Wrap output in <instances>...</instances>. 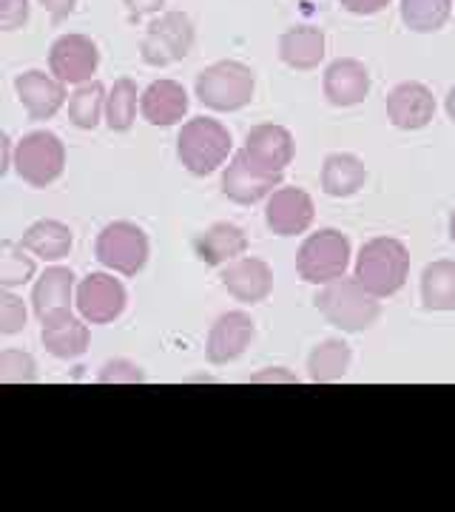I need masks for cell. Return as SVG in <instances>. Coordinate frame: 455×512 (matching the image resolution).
I'll use <instances>...</instances> for the list:
<instances>
[{
    "label": "cell",
    "mask_w": 455,
    "mask_h": 512,
    "mask_svg": "<svg viewBox=\"0 0 455 512\" xmlns=\"http://www.w3.org/2000/svg\"><path fill=\"white\" fill-rule=\"evenodd\" d=\"M316 311L328 319L333 328L345 333H362L373 328L382 316V299L364 288L356 276H342L322 285L316 296Z\"/></svg>",
    "instance_id": "cell-1"
},
{
    "label": "cell",
    "mask_w": 455,
    "mask_h": 512,
    "mask_svg": "<svg viewBox=\"0 0 455 512\" xmlns=\"http://www.w3.org/2000/svg\"><path fill=\"white\" fill-rule=\"evenodd\" d=\"M177 157L194 177H208L234 157L231 131L217 117H191L180 128Z\"/></svg>",
    "instance_id": "cell-2"
},
{
    "label": "cell",
    "mask_w": 455,
    "mask_h": 512,
    "mask_svg": "<svg viewBox=\"0 0 455 512\" xmlns=\"http://www.w3.org/2000/svg\"><path fill=\"white\" fill-rule=\"evenodd\" d=\"M407 274H410V251L404 248V242H399V239H370V242H364V248L356 256L353 276L379 299L396 296L404 288Z\"/></svg>",
    "instance_id": "cell-3"
},
{
    "label": "cell",
    "mask_w": 455,
    "mask_h": 512,
    "mask_svg": "<svg viewBox=\"0 0 455 512\" xmlns=\"http://www.w3.org/2000/svg\"><path fill=\"white\" fill-rule=\"evenodd\" d=\"M256 92V74L239 60H219L197 74L194 94L205 109L228 114L251 106Z\"/></svg>",
    "instance_id": "cell-4"
},
{
    "label": "cell",
    "mask_w": 455,
    "mask_h": 512,
    "mask_svg": "<svg viewBox=\"0 0 455 512\" xmlns=\"http://www.w3.org/2000/svg\"><path fill=\"white\" fill-rule=\"evenodd\" d=\"M350 239L336 228L313 231L299 254H296V274L308 285H328L333 279H342L350 265Z\"/></svg>",
    "instance_id": "cell-5"
},
{
    "label": "cell",
    "mask_w": 455,
    "mask_h": 512,
    "mask_svg": "<svg viewBox=\"0 0 455 512\" xmlns=\"http://www.w3.org/2000/svg\"><path fill=\"white\" fill-rule=\"evenodd\" d=\"M148 245L146 231L137 222L117 220L109 222L94 242V256L103 268H109L114 274L137 276L148 262Z\"/></svg>",
    "instance_id": "cell-6"
},
{
    "label": "cell",
    "mask_w": 455,
    "mask_h": 512,
    "mask_svg": "<svg viewBox=\"0 0 455 512\" xmlns=\"http://www.w3.org/2000/svg\"><path fill=\"white\" fill-rule=\"evenodd\" d=\"M18 177L32 188H49L66 171V146L55 131H32L15 146Z\"/></svg>",
    "instance_id": "cell-7"
},
{
    "label": "cell",
    "mask_w": 455,
    "mask_h": 512,
    "mask_svg": "<svg viewBox=\"0 0 455 512\" xmlns=\"http://www.w3.org/2000/svg\"><path fill=\"white\" fill-rule=\"evenodd\" d=\"M194 23L185 12H163L146 26L140 43V57L148 66H171L191 55L194 49Z\"/></svg>",
    "instance_id": "cell-8"
},
{
    "label": "cell",
    "mask_w": 455,
    "mask_h": 512,
    "mask_svg": "<svg viewBox=\"0 0 455 512\" xmlns=\"http://www.w3.org/2000/svg\"><path fill=\"white\" fill-rule=\"evenodd\" d=\"M100 66V49L86 35H60L49 49V72L66 86H83L94 80Z\"/></svg>",
    "instance_id": "cell-9"
},
{
    "label": "cell",
    "mask_w": 455,
    "mask_h": 512,
    "mask_svg": "<svg viewBox=\"0 0 455 512\" xmlns=\"http://www.w3.org/2000/svg\"><path fill=\"white\" fill-rule=\"evenodd\" d=\"M74 305L89 325H111L126 311V288L117 276L89 274L77 285Z\"/></svg>",
    "instance_id": "cell-10"
},
{
    "label": "cell",
    "mask_w": 455,
    "mask_h": 512,
    "mask_svg": "<svg viewBox=\"0 0 455 512\" xmlns=\"http://www.w3.org/2000/svg\"><path fill=\"white\" fill-rule=\"evenodd\" d=\"M279 183H282V174L262 171L259 165L248 160V154L242 148L228 160V168L222 171V194L237 205H256V202L268 200Z\"/></svg>",
    "instance_id": "cell-11"
},
{
    "label": "cell",
    "mask_w": 455,
    "mask_h": 512,
    "mask_svg": "<svg viewBox=\"0 0 455 512\" xmlns=\"http://www.w3.org/2000/svg\"><path fill=\"white\" fill-rule=\"evenodd\" d=\"M40 342L46 353H52L55 359H63V362L80 359L91 342L89 322L83 316H74L72 308L49 313L40 319Z\"/></svg>",
    "instance_id": "cell-12"
},
{
    "label": "cell",
    "mask_w": 455,
    "mask_h": 512,
    "mask_svg": "<svg viewBox=\"0 0 455 512\" xmlns=\"http://www.w3.org/2000/svg\"><path fill=\"white\" fill-rule=\"evenodd\" d=\"M316 217L313 197L305 188H276L265 205V222L276 237H299L305 234Z\"/></svg>",
    "instance_id": "cell-13"
},
{
    "label": "cell",
    "mask_w": 455,
    "mask_h": 512,
    "mask_svg": "<svg viewBox=\"0 0 455 512\" xmlns=\"http://www.w3.org/2000/svg\"><path fill=\"white\" fill-rule=\"evenodd\" d=\"M254 319L245 311H228L219 316L217 322L208 330V342H205V359L211 365H228L237 362L245 350L254 342Z\"/></svg>",
    "instance_id": "cell-14"
},
{
    "label": "cell",
    "mask_w": 455,
    "mask_h": 512,
    "mask_svg": "<svg viewBox=\"0 0 455 512\" xmlns=\"http://www.w3.org/2000/svg\"><path fill=\"white\" fill-rule=\"evenodd\" d=\"M436 117V97L419 80H404L387 94V120L401 131L427 128Z\"/></svg>",
    "instance_id": "cell-15"
},
{
    "label": "cell",
    "mask_w": 455,
    "mask_h": 512,
    "mask_svg": "<svg viewBox=\"0 0 455 512\" xmlns=\"http://www.w3.org/2000/svg\"><path fill=\"white\" fill-rule=\"evenodd\" d=\"M242 151L248 154V160L259 165L262 171L271 174H285V168L293 163V134L285 126L276 123H259L248 131Z\"/></svg>",
    "instance_id": "cell-16"
},
{
    "label": "cell",
    "mask_w": 455,
    "mask_h": 512,
    "mask_svg": "<svg viewBox=\"0 0 455 512\" xmlns=\"http://www.w3.org/2000/svg\"><path fill=\"white\" fill-rule=\"evenodd\" d=\"M322 89H325L330 106L353 109V106L364 103L367 94H370V72L356 57H339L325 69Z\"/></svg>",
    "instance_id": "cell-17"
},
{
    "label": "cell",
    "mask_w": 455,
    "mask_h": 512,
    "mask_svg": "<svg viewBox=\"0 0 455 512\" xmlns=\"http://www.w3.org/2000/svg\"><path fill=\"white\" fill-rule=\"evenodd\" d=\"M222 285L242 305H259L273 291L271 265L259 256H239L222 268Z\"/></svg>",
    "instance_id": "cell-18"
},
{
    "label": "cell",
    "mask_w": 455,
    "mask_h": 512,
    "mask_svg": "<svg viewBox=\"0 0 455 512\" xmlns=\"http://www.w3.org/2000/svg\"><path fill=\"white\" fill-rule=\"evenodd\" d=\"M15 92L32 120H52L66 103V83L52 72L29 69L15 77Z\"/></svg>",
    "instance_id": "cell-19"
},
{
    "label": "cell",
    "mask_w": 455,
    "mask_h": 512,
    "mask_svg": "<svg viewBox=\"0 0 455 512\" xmlns=\"http://www.w3.org/2000/svg\"><path fill=\"white\" fill-rule=\"evenodd\" d=\"M140 114L151 126L171 128L182 123V117L188 114V92L185 86L171 80V77H160L154 83H148L146 92L140 94Z\"/></svg>",
    "instance_id": "cell-20"
},
{
    "label": "cell",
    "mask_w": 455,
    "mask_h": 512,
    "mask_svg": "<svg viewBox=\"0 0 455 512\" xmlns=\"http://www.w3.org/2000/svg\"><path fill=\"white\" fill-rule=\"evenodd\" d=\"M194 251L197 259L211 265V268H225L234 259L245 256L248 251V237L245 231L234 222H214L211 228H205L200 237L194 239Z\"/></svg>",
    "instance_id": "cell-21"
},
{
    "label": "cell",
    "mask_w": 455,
    "mask_h": 512,
    "mask_svg": "<svg viewBox=\"0 0 455 512\" xmlns=\"http://www.w3.org/2000/svg\"><path fill=\"white\" fill-rule=\"evenodd\" d=\"M328 52V37L319 26H293L279 37V60L296 72H310L322 66Z\"/></svg>",
    "instance_id": "cell-22"
},
{
    "label": "cell",
    "mask_w": 455,
    "mask_h": 512,
    "mask_svg": "<svg viewBox=\"0 0 455 512\" xmlns=\"http://www.w3.org/2000/svg\"><path fill=\"white\" fill-rule=\"evenodd\" d=\"M319 183H322V191L328 197L345 200V197H353V194L362 191L364 183H367V168H364V163L356 154L333 151V154L325 157V163H322Z\"/></svg>",
    "instance_id": "cell-23"
},
{
    "label": "cell",
    "mask_w": 455,
    "mask_h": 512,
    "mask_svg": "<svg viewBox=\"0 0 455 512\" xmlns=\"http://www.w3.org/2000/svg\"><path fill=\"white\" fill-rule=\"evenodd\" d=\"M20 245L43 262H60L72 254V228L60 220H37L23 231Z\"/></svg>",
    "instance_id": "cell-24"
},
{
    "label": "cell",
    "mask_w": 455,
    "mask_h": 512,
    "mask_svg": "<svg viewBox=\"0 0 455 512\" xmlns=\"http://www.w3.org/2000/svg\"><path fill=\"white\" fill-rule=\"evenodd\" d=\"M74 296H77V285H74L72 268H46V274L37 276L35 288H32V308H35L37 319L49 316V313L72 308Z\"/></svg>",
    "instance_id": "cell-25"
},
{
    "label": "cell",
    "mask_w": 455,
    "mask_h": 512,
    "mask_svg": "<svg viewBox=\"0 0 455 512\" xmlns=\"http://www.w3.org/2000/svg\"><path fill=\"white\" fill-rule=\"evenodd\" d=\"M421 302L427 311H455V262L438 259L430 262L421 274Z\"/></svg>",
    "instance_id": "cell-26"
},
{
    "label": "cell",
    "mask_w": 455,
    "mask_h": 512,
    "mask_svg": "<svg viewBox=\"0 0 455 512\" xmlns=\"http://www.w3.org/2000/svg\"><path fill=\"white\" fill-rule=\"evenodd\" d=\"M353 359V350L342 339H325L322 345L310 350L308 379L313 384H330L345 379L347 367Z\"/></svg>",
    "instance_id": "cell-27"
},
{
    "label": "cell",
    "mask_w": 455,
    "mask_h": 512,
    "mask_svg": "<svg viewBox=\"0 0 455 512\" xmlns=\"http://www.w3.org/2000/svg\"><path fill=\"white\" fill-rule=\"evenodd\" d=\"M453 18V0H401V20L410 32L433 35Z\"/></svg>",
    "instance_id": "cell-28"
},
{
    "label": "cell",
    "mask_w": 455,
    "mask_h": 512,
    "mask_svg": "<svg viewBox=\"0 0 455 512\" xmlns=\"http://www.w3.org/2000/svg\"><path fill=\"white\" fill-rule=\"evenodd\" d=\"M106 97H109V89L100 80H89V83L77 86L69 97L72 126L83 128V131L97 128V123L106 117Z\"/></svg>",
    "instance_id": "cell-29"
},
{
    "label": "cell",
    "mask_w": 455,
    "mask_h": 512,
    "mask_svg": "<svg viewBox=\"0 0 455 512\" xmlns=\"http://www.w3.org/2000/svg\"><path fill=\"white\" fill-rule=\"evenodd\" d=\"M140 89L131 77H120L114 80L106 97V126L111 131H131L134 120H137V103H140Z\"/></svg>",
    "instance_id": "cell-30"
},
{
    "label": "cell",
    "mask_w": 455,
    "mask_h": 512,
    "mask_svg": "<svg viewBox=\"0 0 455 512\" xmlns=\"http://www.w3.org/2000/svg\"><path fill=\"white\" fill-rule=\"evenodd\" d=\"M37 256H32L20 242H0V288H20L37 274Z\"/></svg>",
    "instance_id": "cell-31"
},
{
    "label": "cell",
    "mask_w": 455,
    "mask_h": 512,
    "mask_svg": "<svg viewBox=\"0 0 455 512\" xmlns=\"http://www.w3.org/2000/svg\"><path fill=\"white\" fill-rule=\"evenodd\" d=\"M0 382L3 384H32L37 382L35 359L23 350H0Z\"/></svg>",
    "instance_id": "cell-32"
},
{
    "label": "cell",
    "mask_w": 455,
    "mask_h": 512,
    "mask_svg": "<svg viewBox=\"0 0 455 512\" xmlns=\"http://www.w3.org/2000/svg\"><path fill=\"white\" fill-rule=\"evenodd\" d=\"M26 322H29V311H26L23 299L15 296L12 288H3L0 291V333L15 336V333L26 328Z\"/></svg>",
    "instance_id": "cell-33"
},
{
    "label": "cell",
    "mask_w": 455,
    "mask_h": 512,
    "mask_svg": "<svg viewBox=\"0 0 455 512\" xmlns=\"http://www.w3.org/2000/svg\"><path fill=\"white\" fill-rule=\"evenodd\" d=\"M97 382L100 384H140L146 382V373L143 367H137L128 359H111L103 365V370L97 373Z\"/></svg>",
    "instance_id": "cell-34"
},
{
    "label": "cell",
    "mask_w": 455,
    "mask_h": 512,
    "mask_svg": "<svg viewBox=\"0 0 455 512\" xmlns=\"http://www.w3.org/2000/svg\"><path fill=\"white\" fill-rule=\"evenodd\" d=\"M29 23V0H0V29L18 32Z\"/></svg>",
    "instance_id": "cell-35"
},
{
    "label": "cell",
    "mask_w": 455,
    "mask_h": 512,
    "mask_svg": "<svg viewBox=\"0 0 455 512\" xmlns=\"http://www.w3.org/2000/svg\"><path fill=\"white\" fill-rule=\"evenodd\" d=\"M128 9V20L131 23H143V18H157L163 15L165 0H123Z\"/></svg>",
    "instance_id": "cell-36"
},
{
    "label": "cell",
    "mask_w": 455,
    "mask_h": 512,
    "mask_svg": "<svg viewBox=\"0 0 455 512\" xmlns=\"http://www.w3.org/2000/svg\"><path fill=\"white\" fill-rule=\"evenodd\" d=\"M339 3L350 15H379L390 6V0H339Z\"/></svg>",
    "instance_id": "cell-37"
},
{
    "label": "cell",
    "mask_w": 455,
    "mask_h": 512,
    "mask_svg": "<svg viewBox=\"0 0 455 512\" xmlns=\"http://www.w3.org/2000/svg\"><path fill=\"white\" fill-rule=\"evenodd\" d=\"M251 382L254 384H265V382H282V384H296L299 382V376L291 373V370H285V367H268V370H259L251 376Z\"/></svg>",
    "instance_id": "cell-38"
},
{
    "label": "cell",
    "mask_w": 455,
    "mask_h": 512,
    "mask_svg": "<svg viewBox=\"0 0 455 512\" xmlns=\"http://www.w3.org/2000/svg\"><path fill=\"white\" fill-rule=\"evenodd\" d=\"M46 12H49V18L52 23H60V20H66L72 15L74 9H77V0H37Z\"/></svg>",
    "instance_id": "cell-39"
},
{
    "label": "cell",
    "mask_w": 455,
    "mask_h": 512,
    "mask_svg": "<svg viewBox=\"0 0 455 512\" xmlns=\"http://www.w3.org/2000/svg\"><path fill=\"white\" fill-rule=\"evenodd\" d=\"M15 163V151H12V137L0 134V177L9 174V165Z\"/></svg>",
    "instance_id": "cell-40"
},
{
    "label": "cell",
    "mask_w": 455,
    "mask_h": 512,
    "mask_svg": "<svg viewBox=\"0 0 455 512\" xmlns=\"http://www.w3.org/2000/svg\"><path fill=\"white\" fill-rule=\"evenodd\" d=\"M444 111H447V117L455 123V86L447 92V97H444Z\"/></svg>",
    "instance_id": "cell-41"
},
{
    "label": "cell",
    "mask_w": 455,
    "mask_h": 512,
    "mask_svg": "<svg viewBox=\"0 0 455 512\" xmlns=\"http://www.w3.org/2000/svg\"><path fill=\"white\" fill-rule=\"evenodd\" d=\"M450 239H453V242H455V211H453V214H450Z\"/></svg>",
    "instance_id": "cell-42"
}]
</instances>
